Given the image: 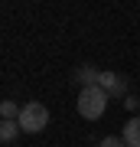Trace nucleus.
<instances>
[{"mask_svg": "<svg viewBox=\"0 0 140 147\" xmlns=\"http://www.w3.org/2000/svg\"><path fill=\"white\" fill-rule=\"evenodd\" d=\"M108 98L111 95L101 88V85H91V88H82L78 92V115L88 118V121H98L104 111H108Z\"/></svg>", "mask_w": 140, "mask_h": 147, "instance_id": "1", "label": "nucleus"}, {"mask_svg": "<svg viewBox=\"0 0 140 147\" xmlns=\"http://www.w3.org/2000/svg\"><path fill=\"white\" fill-rule=\"evenodd\" d=\"M46 124H49V108L39 105V101H26L20 111V127L26 134H39V131H46Z\"/></svg>", "mask_w": 140, "mask_h": 147, "instance_id": "2", "label": "nucleus"}, {"mask_svg": "<svg viewBox=\"0 0 140 147\" xmlns=\"http://www.w3.org/2000/svg\"><path fill=\"white\" fill-rule=\"evenodd\" d=\"M98 85H101L108 95H127V79H124V75H117V72H108V69L101 72Z\"/></svg>", "mask_w": 140, "mask_h": 147, "instance_id": "3", "label": "nucleus"}, {"mask_svg": "<svg viewBox=\"0 0 140 147\" xmlns=\"http://www.w3.org/2000/svg\"><path fill=\"white\" fill-rule=\"evenodd\" d=\"M98 79H101V72H98V69H91V65H82V69H75V72H72V82H78L82 88L98 85Z\"/></svg>", "mask_w": 140, "mask_h": 147, "instance_id": "4", "label": "nucleus"}, {"mask_svg": "<svg viewBox=\"0 0 140 147\" xmlns=\"http://www.w3.org/2000/svg\"><path fill=\"white\" fill-rule=\"evenodd\" d=\"M124 144L127 147H140V118H130L124 124Z\"/></svg>", "mask_w": 140, "mask_h": 147, "instance_id": "5", "label": "nucleus"}, {"mask_svg": "<svg viewBox=\"0 0 140 147\" xmlns=\"http://www.w3.org/2000/svg\"><path fill=\"white\" fill-rule=\"evenodd\" d=\"M20 131H23V127H20V121H3V124H0V141H3V144H10Z\"/></svg>", "mask_w": 140, "mask_h": 147, "instance_id": "6", "label": "nucleus"}, {"mask_svg": "<svg viewBox=\"0 0 140 147\" xmlns=\"http://www.w3.org/2000/svg\"><path fill=\"white\" fill-rule=\"evenodd\" d=\"M20 105H16V101H3V105H0V115H3V121H20Z\"/></svg>", "mask_w": 140, "mask_h": 147, "instance_id": "7", "label": "nucleus"}, {"mask_svg": "<svg viewBox=\"0 0 140 147\" xmlns=\"http://www.w3.org/2000/svg\"><path fill=\"white\" fill-rule=\"evenodd\" d=\"M98 147H127V144H124V137H114V134H111V137H104Z\"/></svg>", "mask_w": 140, "mask_h": 147, "instance_id": "8", "label": "nucleus"}]
</instances>
